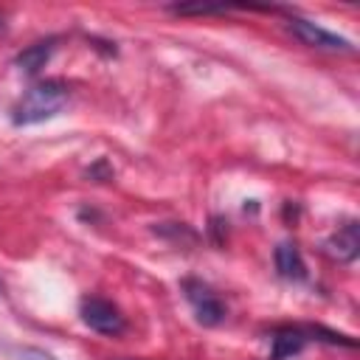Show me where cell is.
I'll list each match as a JSON object with an SVG mask.
<instances>
[{
    "mask_svg": "<svg viewBox=\"0 0 360 360\" xmlns=\"http://www.w3.org/2000/svg\"><path fill=\"white\" fill-rule=\"evenodd\" d=\"M276 270L287 281H304L307 278V264L292 242H281L276 248Z\"/></svg>",
    "mask_w": 360,
    "mask_h": 360,
    "instance_id": "cell-7",
    "label": "cell"
},
{
    "mask_svg": "<svg viewBox=\"0 0 360 360\" xmlns=\"http://www.w3.org/2000/svg\"><path fill=\"white\" fill-rule=\"evenodd\" d=\"M0 28H3V17H0Z\"/></svg>",
    "mask_w": 360,
    "mask_h": 360,
    "instance_id": "cell-13",
    "label": "cell"
},
{
    "mask_svg": "<svg viewBox=\"0 0 360 360\" xmlns=\"http://www.w3.org/2000/svg\"><path fill=\"white\" fill-rule=\"evenodd\" d=\"M87 177L96 180V183H107V180H112V169H110V163H107L104 158H98V160L87 169Z\"/></svg>",
    "mask_w": 360,
    "mask_h": 360,
    "instance_id": "cell-10",
    "label": "cell"
},
{
    "mask_svg": "<svg viewBox=\"0 0 360 360\" xmlns=\"http://www.w3.org/2000/svg\"><path fill=\"white\" fill-rule=\"evenodd\" d=\"M79 315L82 321L98 332V335H121L124 332V315L115 304H110L107 298H98V295H87L82 298V307H79Z\"/></svg>",
    "mask_w": 360,
    "mask_h": 360,
    "instance_id": "cell-2",
    "label": "cell"
},
{
    "mask_svg": "<svg viewBox=\"0 0 360 360\" xmlns=\"http://www.w3.org/2000/svg\"><path fill=\"white\" fill-rule=\"evenodd\" d=\"M169 11L183 14V17H188V14H222L225 6L222 3H180V6H169Z\"/></svg>",
    "mask_w": 360,
    "mask_h": 360,
    "instance_id": "cell-9",
    "label": "cell"
},
{
    "mask_svg": "<svg viewBox=\"0 0 360 360\" xmlns=\"http://www.w3.org/2000/svg\"><path fill=\"white\" fill-rule=\"evenodd\" d=\"M183 292H186V301L194 309V318L202 326H219L225 321V307L211 292L208 284H202L200 278H183Z\"/></svg>",
    "mask_w": 360,
    "mask_h": 360,
    "instance_id": "cell-3",
    "label": "cell"
},
{
    "mask_svg": "<svg viewBox=\"0 0 360 360\" xmlns=\"http://www.w3.org/2000/svg\"><path fill=\"white\" fill-rule=\"evenodd\" d=\"M53 51H56V39H53V37H51V39H39V42L22 48V51L14 56V65H17L22 73H37V70L45 68V62L53 56Z\"/></svg>",
    "mask_w": 360,
    "mask_h": 360,
    "instance_id": "cell-6",
    "label": "cell"
},
{
    "mask_svg": "<svg viewBox=\"0 0 360 360\" xmlns=\"http://www.w3.org/2000/svg\"><path fill=\"white\" fill-rule=\"evenodd\" d=\"M68 84L59 82V79H45V82H37L34 87H28L22 93V98L14 104L11 110V121L17 127H31V124H39V121H48L53 115L62 112V107L68 104Z\"/></svg>",
    "mask_w": 360,
    "mask_h": 360,
    "instance_id": "cell-1",
    "label": "cell"
},
{
    "mask_svg": "<svg viewBox=\"0 0 360 360\" xmlns=\"http://www.w3.org/2000/svg\"><path fill=\"white\" fill-rule=\"evenodd\" d=\"M326 250L340 259V262H354L360 253V231L357 222H346L343 228H338V233H332L326 239Z\"/></svg>",
    "mask_w": 360,
    "mask_h": 360,
    "instance_id": "cell-5",
    "label": "cell"
},
{
    "mask_svg": "<svg viewBox=\"0 0 360 360\" xmlns=\"http://www.w3.org/2000/svg\"><path fill=\"white\" fill-rule=\"evenodd\" d=\"M225 225H228V222H222V219H217V217L211 219V233H214V242H217V245L225 242V239H222V228H225Z\"/></svg>",
    "mask_w": 360,
    "mask_h": 360,
    "instance_id": "cell-11",
    "label": "cell"
},
{
    "mask_svg": "<svg viewBox=\"0 0 360 360\" xmlns=\"http://www.w3.org/2000/svg\"><path fill=\"white\" fill-rule=\"evenodd\" d=\"M22 354H25V357H34V360H53L51 354H45V352H39V349H25Z\"/></svg>",
    "mask_w": 360,
    "mask_h": 360,
    "instance_id": "cell-12",
    "label": "cell"
},
{
    "mask_svg": "<svg viewBox=\"0 0 360 360\" xmlns=\"http://www.w3.org/2000/svg\"><path fill=\"white\" fill-rule=\"evenodd\" d=\"M304 343H307V338H304V332H301V329H292V326L278 329V332L273 335L270 360H287V357L298 354V352L304 349Z\"/></svg>",
    "mask_w": 360,
    "mask_h": 360,
    "instance_id": "cell-8",
    "label": "cell"
},
{
    "mask_svg": "<svg viewBox=\"0 0 360 360\" xmlns=\"http://www.w3.org/2000/svg\"><path fill=\"white\" fill-rule=\"evenodd\" d=\"M287 31L292 37H298L304 45L318 48V51H352L349 39H343V37H338V34H332V31L321 28L318 22L304 20V17H290L287 20Z\"/></svg>",
    "mask_w": 360,
    "mask_h": 360,
    "instance_id": "cell-4",
    "label": "cell"
}]
</instances>
